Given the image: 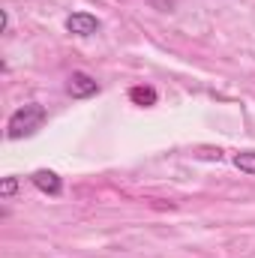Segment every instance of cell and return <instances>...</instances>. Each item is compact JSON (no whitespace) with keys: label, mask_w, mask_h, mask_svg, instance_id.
Listing matches in <instances>:
<instances>
[{"label":"cell","mask_w":255,"mask_h":258,"mask_svg":"<svg viewBox=\"0 0 255 258\" xmlns=\"http://www.w3.org/2000/svg\"><path fill=\"white\" fill-rule=\"evenodd\" d=\"M129 99L135 102V105H144V108H150V105H156V90L153 87H132L129 90Z\"/></svg>","instance_id":"5"},{"label":"cell","mask_w":255,"mask_h":258,"mask_svg":"<svg viewBox=\"0 0 255 258\" xmlns=\"http://www.w3.org/2000/svg\"><path fill=\"white\" fill-rule=\"evenodd\" d=\"M66 90H69L72 99H87V96H96L99 93V84L87 72H72L69 81H66Z\"/></svg>","instance_id":"3"},{"label":"cell","mask_w":255,"mask_h":258,"mask_svg":"<svg viewBox=\"0 0 255 258\" xmlns=\"http://www.w3.org/2000/svg\"><path fill=\"white\" fill-rule=\"evenodd\" d=\"M15 192H18V177H12V174L3 177V180H0V198L6 201V198H12Z\"/></svg>","instance_id":"7"},{"label":"cell","mask_w":255,"mask_h":258,"mask_svg":"<svg viewBox=\"0 0 255 258\" xmlns=\"http://www.w3.org/2000/svg\"><path fill=\"white\" fill-rule=\"evenodd\" d=\"M234 165H237L243 174H255V150H240V153H234Z\"/></svg>","instance_id":"6"},{"label":"cell","mask_w":255,"mask_h":258,"mask_svg":"<svg viewBox=\"0 0 255 258\" xmlns=\"http://www.w3.org/2000/svg\"><path fill=\"white\" fill-rule=\"evenodd\" d=\"M45 120H48V111H45L39 102H27V105L15 108V111L9 114V120H6V138H9V141L30 138V135H36V132L42 129Z\"/></svg>","instance_id":"1"},{"label":"cell","mask_w":255,"mask_h":258,"mask_svg":"<svg viewBox=\"0 0 255 258\" xmlns=\"http://www.w3.org/2000/svg\"><path fill=\"white\" fill-rule=\"evenodd\" d=\"M30 180H33V186H36L39 192L51 195V198H57V195L63 192V180H60V174H54V171H48V168L33 171V174H30Z\"/></svg>","instance_id":"4"},{"label":"cell","mask_w":255,"mask_h":258,"mask_svg":"<svg viewBox=\"0 0 255 258\" xmlns=\"http://www.w3.org/2000/svg\"><path fill=\"white\" fill-rule=\"evenodd\" d=\"M63 24L72 36H96L102 30V21L90 12H72V15H66Z\"/></svg>","instance_id":"2"}]
</instances>
